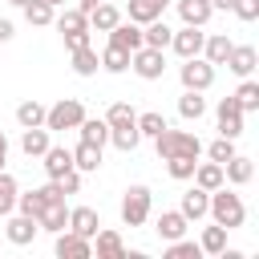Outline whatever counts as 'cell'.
I'll use <instances>...</instances> for the list:
<instances>
[{
    "instance_id": "cell-1",
    "label": "cell",
    "mask_w": 259,
    "mask_h": 259,
    "mask_svg": "<svg viewBox=\"0 0 259 259\" xmlns=\"http://www.w3.org/2000/svg\"><path fill=\"white\" fill-rule=\"evenodd\" d=\"M206 214H210L219 227L235 231V227H243V219H247V206H243V198H239L235 190H227V182H223V186H214V190H210Z\"/></svg>"
},
{
    "instance_id": "cell-2",
    "label": "cell",
    "mask_w": 259,
    "mask_h": 259,
    "mask_svg": "<svg viewBox=\"0 0 259 259\" xmlns=\"http://www.w3.org/2000/svg\"><path fill=\"white\" fill-rule=\"evenodd\" d=\"M154 146H158V158L166 162V158H198L202 154V142L190 134V130H162L158 138H154Z\"/></svg>"
},
{
    "instance_id": "cell-3",
    "label": "cell",
    "mask_w": 259,
    "mask_h": 259,
    "mask_svg": "<svg viewBox=\"0 0 259 259\" xmlns=\"http://www.w3.org/2000/svg\"><path fill=\"white\" fill-rule=\"evenodd\" d=\"M81 117H85V105H81L77 97H61L57 105L45 109V130H49V134H53V130H77Z\"/></svg>"
},
{
    "instance_id": "cell-4",
    "label": "cell",
    "mask_w": 259,
    "mask_h": 259,
    "mask_svg": "<svg viewBox=\"0 0 259 259\" xmlns=\"http://www.w3.org/2000/svg\"><path fill=\"white\" fill-rule=\"evenodd\" d=\"M150 202H154L150 186H130V190L121 194V223H125V227H142V223L150 219Z\"/></svg>"
},
{
    "instance_id": "cell-5",
    "label": "cell",
    "mask_w": 259,
    "mask_h": 259,
    "mask_svg": "<svg viewBox=\"0 0 259 259\" xmlns=\"http://www.w3.org/2000/svg\"><path fill=\"white\" fill-rule=\"evenodd\" d=\"M178 77H182V89H198V93H206V89L214 85V65H210L206 57H186L182 69H178Z\"/></svg>"
},
{
    "instance_id": "cell-6",
    "label": "cell",
    "mask_w": 259,
    "mask_h": 259,
    "mask_svg": "<svg viewBox=\"0 0 259 259\" xmlns=\"http://www.w3.org/2000/svg\"><path fill=\"white\" fill-rule=\"evenodd\" d=\"M130 69H134L142 81H158V77L166 73V57H162V49L142 45V49H134V53H130Z\"/></svg>"
},
{
    "instance_id": "cell-7",
    "label": "cell",
    "mask_w": 259,
    "mask_h": 259,
    "mask_svg": "<svg viewBox=\"0 0 259 259\" xmlns=\"http://www.w3.org/2000/svg\"><path fill=\"white\" fill-rule=\"evenodd\" d=\"M57 259H89L93 255V243L77 231H57V243H53Z\"/></svg>"
},
{
    "instance_id": "cell-8",
    "label": "cell",
    "mask_w": 259,
    "mask_h": 259,
    "mask_svg": "<svg viewBox=\"0 0 259 259\" xmlns=\"http://www.w3.org/2000/svg\"><path fill=\"white\" fill-rule=\"evenodd\" d=\"M214 117H219V134H223V138H239V134H243V117H247V113L239 109L235 97H223L219 109H214Z\"/></svg>"
},
{
    "instance_id": "cell-9",
    "label": "cell",
    "mask_w": 259,
    "mask_h": 259,
    "mask_svg": "<svg viewBox=\"0 0 259 259\" xmlns=\"http://www.w3.org/2000/svg\"><path fill=\"white\" fill-rule=\"evenodd\" d=\"M202 40H206V32H198L194 24H186V28H178V32L170 36V49L186 61V57H202Z\"/></svg>"
},
{
    "instance_id": "cell-10",
    "label": "cell",
    "mask_w": 259,
    "mask_h": 259,
    "mask_svg": "<svg viewBox=\"0 0 259 259\" xmlns=\"http://www.w3.org/2000/svg\"><path fill=\"white\" fill-rule=\"evenodd\" d=\"M65 231H77V235L93 239V235L101 231V214H97L93 206H73V210H69V227H65Z\"/></svg>"
},
{
    "instance_id": "cell-11",
    "label": "cell",
    "mask_w": 259,
    "mask_h": 259,
    "mask_svg": "<svg viewBox=\"0 0 259 259\" xmlns=\"http://www.w3.org/2000/svg\"><path fill=\"white\" fill-rule=\"evenodd\" d=\"M4 235H8V243L24 247V243H32V239L40 235V223H36V219H28V214H12V219H8V227H4Z\"/></svg>"
},
{
    "instance_id": "cell-12",
    "label": "cell",
    "mask_w": 259,
    "mask_h": 259,
    "mask_svg": "<svg viewBox=\"0 0 259 259\" xmlns=\"http://www.w3.org/2000/svg\"><path fill=\"white\" fill-rule=\"evenodd\" d=\"M251 178H255V162H251V158L231 154V158L223 162V182H231V186H247Z\"/></svg>"
},
{
    "instance_id": "cell-13",
    "label": "cell",
    "mask_w": 259,
    "mask_h": 259,
    "mask_svg": "<svg viewBox=\"0 0 259 259\" xmlns=\"http://www.w3.org/2000/svg\"><path fill=\"white\" fill-rule=\"evenodd\" d=\"M109 45H117V49H125V53H134V49H142V24H125V20H117L113 28H109Z\"/></svg>"
},
{
    "instance_id": "cell-14",
    "label": "cell",
    "mask_w": 259,
    "mask_h": 259,
    "mask_svg": "<svg viewBox=\"0 0 259 259\" xmlns=\"http://www.w3.org/2000/svg\"><path fill=\"white\" fill-rule=\"evenodd\" d=\"M206 202H210V190L190 186V190L182 194V206H178V210H182V219H186V223H198V219L206 214Z\"/></svg>"
},
{
    "instance_id": "cell-15",
    "label": "cell",
    "mask_w": 259,
    "mask_h": 259,
    "mask_svg": "<svg viewBox=\"0 0 259 259\" xmlns=\"http://www.w3.org/2000/svg\"><path fill=\"white\" fill-rule=\"evenodd\" d=\"M255 61H259V57H255V49H251V45H231V53H227V61H223V65H227L231 73H239V77H251Z\"/></svg>"
},
{
    "instance_id": "cell-16",
    "label": "cell",
    "mask_w": 259,
    "mask_h": 259,
    "mask_svg": "<svg viewBox=\"0 0 259 259\" xmlns=\"http://www.w3.org/2000/svg\"><path fill=\"white\" fill-rule=\"evenodd\" d=\"M170 36H174V28L158 16V20H150V24H142V45H150V49H170Z\"/></svg>"
},
{
    "instance_id": "cell-17",
    "label": "cell",
    "mask_w": 259,
    "mask_h": 259,
    "mask_svg": "<svg viewBox=\"0 0 259 259\" xmlns=\"http://www.w3.org/2000/svg\"><path fill=\"white\" fill-rule=\"evenodd\" d=\"M40 158H45V174L49 178H61L65 170H73V150H65V146H49Z\"/></svg>"
},
{
    "instance_id": "cell-18",
    "label": "cell",
    "mask_w": 259,
    "mask_h": 259,
    "mask_svg": "<svg viewBox=\"0 0 259 259\" xmlns=\"http://www.w3.org/2000/svg\"><path fill=\"white\" fill-rule=\"evenodd\" d=\"M210 0H178V16H182V24H194V28H202L206 20H210Z\"/></svg>"
},
{
    "instance_id": "cell-19",
    "label": "cell",
    "mask_w": 259,
    "mask_h": 259,
    "mask_svg": "<svg viewBox=\"0 0 259 259\" xmlns=\"http://www.w3.org/2000/svg\"><path fill=\"white\" fill-rule=\"evenodd\" d=\"M166 4H170V0H130L125 12H130L134 24H150V20H158V16L166 12Z\"/></svg>"
},
{
    "instance_id": "cell-20",
    "label": "cell",
    "mask_w": 259,
    "mask_h": 259,
    "mask_svg": "<svg viewBox=\"0 0 259 259\" xmlns=\"http://www.w3.org/2000/svg\"><path fill=\"white\" fill-rule=\"evenodd\" d=\"M49 146H53V142H49V130H45V125H28V130L20 134V150H24L28 158H40Z\"/></svg>"
},
{
    "instance_id": "cell-21",
    "label": "cell",
    "mask_w": 259,
    "mask_h": 259,
    "mask_svg": "<svg viewBox=\"0 0 259 259\" xmlns=\"http://www.w3.org/2000/svg\"><path fill=\"white\" fill-rule=\"evenodd\" d=\"M186 227H190V223L182 219V210H162V214H158V239H166V243H170V239H182Z\"/></svg>"
},
{
    "instance_id": "cell-22",
    "label": "cell",
    "mask_w": 259,
    "mask_h": 259,
    "mask_svg": "<svg viewBox=\"0 0 259 259\" xmlns=\"http://www.w3.org/2000/svg\"><path fill=\"white\" fill-rule=\"evenodd\" d=\"M73 166H77L81 174H93V170L101 166V146H93V142H77V150H73Z\"/></svg>"
},
{
    "instance_id": "cell-23",
    "label": "cell",
    "mask_w": 259,
    "mask_h": 259,
    "mask_svg": "<svg viewBox=\"0 0 259 259\" xmlns=\"http://www.w3.org/2000/svg\"><path fill=\"white\" fill-rule=\"evenodd\" d=\"M36 223H40V231L57 235V231H65V227H69V206H65V202H57V206H45V210L36 214Z\"/></svg>"
},
{
    "instance_id": "cell-24",
    "label": "cell",
    "mask_w": 259,
    "mask_h": 259,
    "mask_svg": "<svg viewBox=\"0 0 259 259\" xmlns=\"http://www.w3.org/2000/svg\"><path fill=\"white\" fill-rule=\"evenodd\" d=\"M231 45H235V40H231L227 32H214V36H206V40H202V57H206L210 65H223V61H227V53H231Z\"/></svg>"
},
{
    "instance_id": "cell-25",
    "label": "cell",
    "mask_w": 259,
    "mask_h": 259,
    "mask_svg": "<svg viewBox=\"0 0 259 259\" xmlns=\"http://www.w3.org/2000/svg\"><path fill=\"white\" fill-rule=\"evenodd\" d=\"M202 113H206V101H202V93H198V89H186V93L178 97V117H182V121H198Z\"/></svg>"
},
{
    "instance_id": "cell-26",
    "label": "cell",
    "mask_w": 259,
    "mask_h": 259,
    "mask_svg": "<svg viewBox=\"0 0 259 259\" xmlns=\"http://www.w3.org/2000/svg\"><path fill=\"white\" fill-rule=\"evenodd\" d=\"M117 20H121V12H117V8L109 4V0H101V4H97V8L89 12V28H97V32H109V28L117 24Z\"/></svg>"
},
{
    "instance_id": "cell-27",
    "label": "cell",
    "mask_w": 259,
    "mask_h": 259,
    "mask_svg": "<svg viewBox=\"0 0 259 259\" xmlns=\"http://www.w3.org/2000/svg\"><path fill=\"white\" fill-rule=\"evenodd\" d=\"M97 69H101V61H97V49H89V45L73 49V73H77V77H93Z\"/></svg>"
},
{
    "instance_id": "cell-28",
    "label": "cell",
    "mask_w": 259,
    "mask_h": 259,
    "mask_svg": "<svg viewBox=\"0 0 259 259\" xmlns=\"http://www.w3.org/2000/svg\"><path fill=\"white\" fill-rule=\"evenodd\" d=\"M105 125H109V130L138 125V109H134V105H125V101H117V105H109V109H105Z\"/></svg>"
},
{
    "instance_id": "cell-29",
    "label": "cell",
    "mask_w": 259,
    "mask_h": 259,
    "mask_svg": "<svg viewBox=\"0 0 259 259\" xmlns=\"http://www.w3.org/2000/svg\"><path fill=\"white\" fill-rule=\"evenodd\" d=\"M81 142H93V146H105L109 142V125H105V117H81Z\"/></svg>"
},
{
    "instance_id": "cell-30",
    "label": "cell",
    "mask_w": 259,
    "mask_h": 259,
    "mask_svg": "<svg viewBox=\"0 0 259 259\" xmlns=\"http://www.w3.org/2000/svg\"><path fill=\"white\" fill-rule=\"evenodd\" d=\"M190 178H194V186H202V190H214V186H223V166H219V162H198Z\"/></svg>"
},
{
    "instance_id": "cell-31",
    "label": "cell",
    "mask_w": 259,
    "mask_h": 259,
    "mask_svg": "<svg viewBox=\"0 0 259 259\" xmlns=\"http://www.w3.org/2000/svg\"><path fill=\"white\" fill-rule=\"evenodd\" d=\"M53 20H57L61 36H65V32H85V28H89V16H85L81 8H69V12H61V16H53ZM89 32H93V28H89Z\"/></svg>"
},
{
    "instance_id": "cell-32",
    "label": "cell",
    "mask_w": 259,
    "mask_h": 259,
    "mask_svg": "<svg viewBox=\"0 0 259 259\" xmlns=\"http://www.w3.org/2000/svg\"><path fill=\"white\" fill-rule=\"evenodd\" d=\"M97 61H101V69H105V73H125V69H130V53H125V49H117V45H105V53H101Z\"/></svg>"
},
{
    "instance_id": "cell-33",
    "label": "cell",
    "mask_w": 259,
    "mask_h": 259,
    "mask_svg": "<svg viewBox=\"0 0 259 259\" xmlns=\"http://www.w3.org/2000/svg\"><path fill=\"white\" fill-rule=\"evenodd\" d=\"M93 239H97V255H109V259H121L125 255V243H121L117 231H97Z\"/></svg>"
},
{
    "instance_id": "cell-34",
    "label": "cell",
    "mask_w": 259,
    "mask_h": 259,
    "mask_svg": "<svg viewBox=\"0 0 259 259\" xmlns=\"http://www.w3.org/2000/svg\"><path fill=\"white\" fill-rule=\"evenodd\" d=\"M16 194H20V190H16V178L0 170V219H8V214L16 210Z\"/></svg>"
},
{
    "instance_id": "cell-35",
    "label": "cell",
    "mask_w": 259,
    "mask_h": 259,
    "mask_svg": "<svg viewBox=\"0 0 259 259\" xmlns=\"http://www.w3.org/2000/svg\"><path fill=\"white\" fill-rule=\"evenodd\" d=\"M16 121H20V130L45 125V105H40V101H20V105H16Z\"/></svg>"
},
{
    "instance_id": "cell-36",
    "label": "cell",
    "mask_w": 259,
    "mask_h": 259,
    "mask_svg": "<svg viewBox=\"0 0 259 259\" xmlns=\"http://www.w3.org/2000/svg\"><path fill=\"white\" fill-rule=\"evenodd\" d=\"M198 247H202V255H219L223 247H227V227H206L202 231V239H198Z\"/></svg>"
},
{
    "instance_id": "cell-37",
    "label": "cell",
    "mask_w": 259,
    "mask_h": 259,
    "mask_svg": "<svg viewBox=\"0 0 259 259\" xmlns=\"http://www.w3.org/2000/svg\"><path fill=\"white\" fill-rule=\"evenodd\" d=\"M166 259H202V247H198V243H190V239H170Z\"/></svg>"
},
{
    "instance_id": "cell-38",
    "label": "cell",
    "mask_w": 259,
    "mask_h": 259,
    "mask_svg": "<svg viewBox=\"0 0 259 259\" xmlns=\"http://www.w3.org/2000/svg\"><path fill=\"white\" fill-rule=\"evenodd\" d=\"M24 20L28 24H53V4L49 0H28L24 4Z\"/></svg>"
},
{
    "instance_id": "cell-39",
    "label": "cell",
    "mask_w": 259,
    "mask_h": 259,
    "mask_svg": "<svg viewBox=\"0 0 259 259\" xmlns=\"http://www.w3.org/2000/svg\"><path fill=\"white\" fill-rule=\"evenodd\" d=\"M235 101H239V109H243V113L259 109V85H255V81H243V85L235 89Z\"/></svg>"
},
{
    "instance_id": "cell-40",
    "label": "cell",
    "mask_w": 259,
    "mask_h": 259,
    "mask_svg": "<svg viewBox=\"0 0 259 259\" xmlns=\"http://www.w3.org/2000/svg\"><path fill=\"white\" fill-rule=\"evenodd\" d=\"M162 130H166V117L162 113H154V109L150 113H138V134L142 138H158Z\"/></svg>"
},
{
    "instance_id": "cell-41",
    "label": "cell",
    "mask_w": 259,
    "mask_h": 259,
    "mask_svg": "<svg viewBox=\"0 0 259 259\" xmlns=\"http://www.w3.org/2000/svg\"><path fill=\"white\" fill-rule=\"evenodd\" d=\"M109 142L117 146V150H138V142H142V134H138V125H125V130H109Z\"/></svg>"
},
{
    "instance_id": "cell-42",
    "label": "cell",
    "mask_w": 259,
    "mask_h": 259,
    "mask_svg": "<svg viewBox=\"0 0 259 259\" xmlns=\"http://www.w3.org/2000/svg\"><path fill=\"white\" fill-rule=\"evenodd\" d=\"M194 166H198V158H166V170H170V178H178V182H186V178L194 174Z\"/></svg>"
},
{
    "instance_id": "cell-43",
    "label": "cell",
    "mask_w": 259,
    "mask_h": 259,
    "mask_svg": "<svg viewBox=\"0 0 259 259\" xmlns=\"http://www.w3.org/2000/svg\"><path fill=\"white\" fill-rule=\"evenodd\" d=\"M206 154H210V162H219V166H223V162L235 154V138H223V134H219V142H210V146H206Z\"/></svg>"
},
{
    "instance_id": "cell-44",
    "label": "cell",
    "mask_w": 259,
    "mask_h": 259,
    "mask_svg": "<svg viewBox=\"0 0 259 259\" xmlns=\"http://www.w3.org/2000/svg\"><path fill=\"white\" fill-rule=\"evenodd\" d=\"M36 198H40V210H45V206H57V202H65V194H61V186H57L53 178H49L45 186H36Z\"/></svg>"
},
{
    "instance_id": "cell-45",
    "label": "cell",
    "mask_w": 259,
    "mask_h": 259,
    "mask_svg": "<svg viewBox=\"0 0 259 259\" xmlns=\"http://www.w3.org/2000/svg\"><path fill=\"white\" fill-rule=\"evenodd\" d=\"M53 182L61 186V194H77V190H81V170L73 166V170H65V174H61V178H53Z\"/></svg>"
},
{
    "instance_id": "cell-46",
    "label": "cell",
    "mask_w": 259,
    "mask_h": 259,
    "mask_svg": "<svg viewBox=\"0 0 259 259\" xmlns=\"http://www.w3.org/2000/svg\"><path fill=\"white\" fill-rule=\"evenodd\" d=\"M16 210H20V214H28V219H36V214H40V198H36V190L16 194Z\"/></svg>"
},
{
    "instance_id": "cell-47",
    "label": "cell",
    "mask_w": 259,
    "mask_h": 259,
    "mask_svg": "<svg viewBox=\"0 0 259 259\" xmlns=\"http://www.w3.org/2000/svg\"><path fill=\"white\" fill-rule=\"evenodd\" d=\"M231 12H235L239 20H259V0H235Z\"/></svg>"
},
{
    "instance_id": "cell-48",
    "label": "cell",
    "mask_w": 259,
    "mask_h": 259,
    "mask_svg": "<svg viewBox=\"0 0 259 259\" xmlns=\"http://www.w3.org/2000/svg\"><path fill=\"white\" fill-rule=\"evenodd\" d=\"M81 45H89V28H85V32H65V49H69V53L81 49Z\"/></svg>"
},
{
    "instance_id": "cell-49",
    "label": "cell",
    "mask_w": 259,
    "mask_h": 259,
    "mask_svg": "<svg viewBox=\"0 0 259 259\" xmlns=\"http://www.w3.org/2000/svg\"><path fill=\"white\" fill-rule=\"evenodd\" d=\"M12 36H16V32H12V20H4V16H0V45H4V40H12Z\"/></svg>"
},
{
    "instance_id": "cell-50",
    "label": "cell",
    "mask_w": 259,
    "mask_h": 259,
    "mask_svg": "<svg viewBox=\"0 0 259 259\" xmlns=\"http://www.w3.org/2000/svg\"><path fill=\"white\" fill-rule=\"evenodd\" d=\"M4 162H8V138H4V130H0V170H4Z\"/></svg>"
},
{
    "instance_id": "cell-51",
    "label": "cell",
    "mask_w": 259,
    "mask_h": 259,
    "mask_svg": "<svg viewBox=\"0 0 259 259\" xmlns=\"http://www.w3.org/2000/svg\"><path fill=\"white\" fill-rule=\"evenodd\" d=\"M97 4H101V0H77V8H81V12H85V16H89V12H93V8H97Z\"/></svg>"
},
{
    "instance_id": "cell-52",
    "label": "cell",
    "mask_w": 259,
    "mask_h": 259,
    "mask_svg": "<svg viewBox=\"0 0 259 259\" xmlns=\"http://www.w3.org/2000/svg\"><path fill=\"white\" fill-rule=\"evenodd\" d=\"M235 0H210V8H231Z\"/></svg>"
},
{
    "instance_id": "cell-53",
    "label": "cell",
    "mask_w": 259,
    "mask_h": 259,
    "mask_svg": "<svg viewBox=\"0 0 259 259\" xmlns=\"http://www.w3.org/2000/svg\"><path fill=\"white\" fill-rule=\"evenodd\" d=\"M8 4H16V8H24V4H28V0H8Z\"/></svg>"
},
{
    "instance_id": "cell-54",
    "label": "cell",
    "mask_w": 259,
    "mask_h": 259,
    "mask_svg": "<svg viewBox=\"0 0 259 259\" xmlns=\"http://www.w3.org/2000/svg\"><path fill=\"white\" fill-rule=\"evenodd\" d=\"M49 4H53V8H57V4H65V0H49Z\"/></svg>"
}]
</instances>
